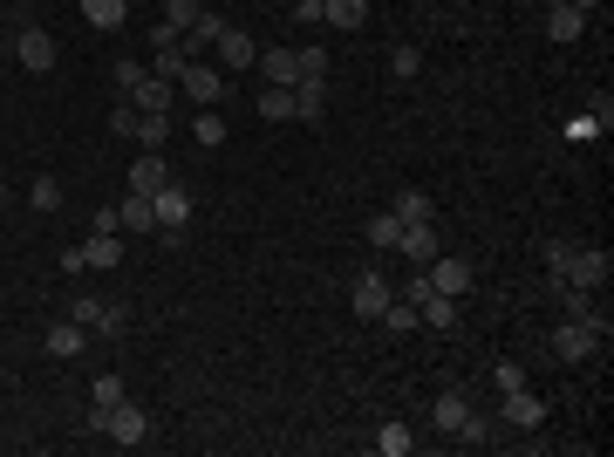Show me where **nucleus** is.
Masks as SVG:
<instances>
[{
  "label": "nucleus",
  "mask_w": 614,
  "mask_h": 457,
  "mask_svg": "<svg viewBox=\"0 0 614 457\" xmlns=\"http://www.w3.org/2000/svg\"><path fill=\"white\" fill-rule=\"evenodd\" d=\"M69 321H82L89 335H123V321H130V314H123V301H103V294H89V287H82L76 301H69Z\"/></svg>",
  "instance_id": "obj_1"
},
{
  "label": "nucleus",
  "mask_w": 614,
  "mask_h": 457,
  "mask_svg": "<svg viewBox=\"0 0 614 457\" xmlns=\"http://www.w3.org/2000/svg\"><path fill=\"white\" fill-rule=\"evenodd\" d=\"M14 62H21L28 76H48V69H55V35H48L41 21H28V14H21V35H14Z\"/></svg>",
  "instance_id": "obj_2"
},
{
  "label": "nucleus",
  "mask_w": 614,
  "mask_h": 457,
  "mask_svg": "<svg viewBox=\"0 0 614 457\" xmlns=\"http://www.w3.org/2000/svg\"><path fill=\"white\" fill-rule=\"evenodd\" d=\"M614 273V253L608 246H574V260H567V287H587V294H601Z\"/></svg>",
  "instance_id": "obj_3"
},
{
  "label": "nucleus",
  "mask_w": 614,
  "mask_h": 457,
  "mask_svg": "<svg viewBox=\"0 0 614 457\" xmlns=\"http://www.w3.org/2000/svg\"><path fill=\"white\" fill-rule=\"evenodd\" d=\"M178 89L192 96L198 110H219V103H226V69H212V62H185Z\"/></svg>",
  "instance_id": "obj_4"
},
{
  "label": "nucleus",
  "mask_w": 614,
  "mask_h": 457,
  "mask_svg": "<svg viewBox=\"0 0 614 457\" xmlns=\"http://www.w3.org/2000/svg\"><path fill=\"white\" fill-rule=\"evenodd\" d=\"M396 301V294H389V280L376 267L369 273H355V287H348V307H355V321H383V307Z\"/></svg>",
  "instance_id": "obj_5"
},
{
  "label": "nucleus",
  "mask_w": 614,
  "mask_h": 457,
  "mask_svg": "<svg viewBox=\"0 0 614 457\" xmlns=\"http://www.w3.org/2000/svg\"><path fill=\"white\" fill-rule=\"evenodd\" d=\"M151 212H157V232H185V226H192V212H198V205H192V191H185L178 178H171L164 191H151Z\"/></svg>",
  "instance_id": "obj_6"
},
{
  "label": "nucleus",
  "mask_w": 614,
  "mask_h": 457,
  "mask_svg": "<svg viewBox=\"0 0 614 457\" xmlns=\"http://www.w3.org/2000/svg\"><path fill=\"white\" fill-rule=\"evenodd\" d=\"M103 437H110V444H123V451H137V444L151 437V417H144V410H137V403L123 396L110 417H103Z\"/></svg>",
  "instance_id": "obj_7"
},
{
  "label": "nucleus",
  "mask_w": 614,
  "mask_h": 457,
  "mask_svg": "<svg viewBox=\"0 0 614 457\" xmlns=\"http://www.w3.org/2000/svg\"><path fill=\"white\" fill-rule=\"evenodd\" d=\"M423 280H430L437 294H451V301H464V294H471V260H458V253H437V260L423 267Z\"/></svg>",
  "instance_id": "obj_8"
},
{
  "label": "nucleus",
  "mask_w": 614,
  "mask_h": 457,
  "mask_svg": "<svg viewBox=\"0 0 614 457\" xmlns=\"http://www.w3.org/2000/svg\"><path fill=\"white\" fill-rule=\"evenodd\" d=\"M212 48H219V69H226V76H232V69H253V62H260L253 35H246V28H232V21L219 28V41H212Z\"/></svg>",
  "instance_id": "obj_9"
},
{
  "label": "nucleus",
  "mask_w": 614,
  "mask_h": 457,
  "mask_svg": "<svg viewBox=\"0 0 614 457\" xmlns=\"http://www.w3.org/2000/svg\"><path fill=\"white\" fill-rule=\"evenodd\" d=\"M505 430H539V423H546V403H539L533 389H512V396H505Z\"/></svg>",
  "instance_id": "obj_10"
},
{
  "label": "nucleus",
  "mask_w": 614,
  "mask_h": 457,
  "mask_svg": "<svg viewBox=\"0 0 614 457\" xmlns=\"http://www.w3.org/2000/svg\"><path fill=\"white\" fill-rule=\"evenodd\" d=\"M294 116H301V123H321V116H328V76L294 82Z\"/></svg>",
  "instance_id": "obj_11"
},
{
  "label": "nucleus",
  "mask_w": 614,
  "mask_h": 457,
  "mask_svg": "<svg viewBox=\"0 0 614 457\" xmlns=\"http://www.w3.org/2000/svg\"><path fill=\"white\" fill-rule=\"evenodd\" d=\"M82 260H89V273H116L123 267V232H89Z\"/></svg>",
  "instance_id": "obj_12"
},
{
  "label": "nucleus",
  "mask_w": 614,
  "mask_h": 457,
  "mask_svg": "<svg viewBox=\"0 0 614 457\" xmlns=\"http://www.w3.org/2000/svg\"><path fill=\"white\" fill-rule=\"evenodd\" d=\"M164 185H171V164H164V151H144L137 164H130V191H144V198H151V191H164Z\"/></svg>",
  "instance_id": "obj_13"
},
{
  "label": "nucleus",
  "mask_w": 614,
  "mask_h": 457,
  "mask_svg": "<svg viewBox=\"0 0 614 457\" xmlns=\"http://www.w3.org/2000/svg\"><path fill=\"white\" fill-rule=\"evenodd\" d=\"M403 226H437V205H430V191H417V185H403L396 191V205H389Z\"/></svg>",
  "instance_id": "obj_14"
},
{
  "label": "nucleus",
  "mask_w": 614,
  "mask_h": 457,
  "mask_svg": "<svg viewBox=\"0 0 614 457\" xmlns=\"http://www.w3.org/2000/svg\"><path fill=\"white\" fill-rule=\"evenodd\" d=\"M396 253H403L410 267H430V260H437V226H403Z\"/></svg>",
  "instance_id": "obj_15"
},
{
  "label": "nucleus",
  "mask_w": 614,
  "mask_h": 457,
  "mask_svg": "<svg viewBox=\"0 0 614 457\" xmlns=\"http://www.w3.org/2000/svg\"><path fill=\"white\" fill-rule=\"evenodd\" d=\"M82 342H89V328H82V321H55V328H48V355H55V362H76Z\"/></svg>",
  "instance_id": "obj_16"
},
{
  "label": "nucleus",
  "mask_w": 614,
  "mask_h": 457,
  "mask_svg": "<svg viewBox=\"0 0 614 457\" xmlns=\"http://www.w3.org/2000/svg\"><path fill=\"white\" fill-rule=\"evenodd\" d=\"M464 417H471V396H464V389H444V396L430 403V423H437L444 437H451V430H458Z\"/></svg>",
  "instance_id": "obj_17"
},
{
  "label": "nucleus",
  "mask_w": 614,
  "mask_h": 457,
  "mask_svg": "<svg viewBox=\"0 0 614 457\" xmlns=\"http://www.w3.org/2000/svg\"><path fill=\"white\" fill-rule=\"evenodd\" d=\"M321 21L342 28V35H355V28L369 21V0H321Z\"/></svg>",
  "instance_id": "obj_18"
},
{
  "label": "nucleus",
  "mask_w": 614,
  "mask_h": 457,
  "mask_svg": "<svg viewBox=\"0 0 614 457\" xmlns=\"http://www.w3.org/2000/svg\"><path fill=\"white\" fill-rule=\"evenodd\" d=\"M151 226H157L151 198H144V191H130V198L116 205V232H151Z\"/></svg>",
  "instance_id": "obj_19"
},
{
  "label": "nucleus",
  "mask_w": 614,
  "mask_h": 457,
  "mask_svg": "<svg viewBox=\"0 0 614 457\" xmlns=\"http://www.w3.org/2000/svg\"><path fill=\"white\" fill-rule=\"evenodd\" d=\"M171 96H178V82H164V76H144L137 89H130L137 110H171Z\"/></svg>",
  "instance_id": "obj_20"
},
{
  "label": "nucleus",
  "mask_w": 614,
  "mask_h": 457,
  "mask_svg": "<svg viewBox=\"0 0 614 457\" xmlns=\"http://www.w3.org/2000/svg\"><path fill=\"white\" fill-rule=\"evenodd\" d=\"M260 69H267V82L294 89V82H301V55H294V48H273V55H260Z\"/></svg>",
  "instance_id": "obj_21"
},
{
  "label": "nucleus",
  "mask_w": 614,
  "mask_h": 457,
  "mask_svg": "<svg viewBox=\"0 0 614 457\" xmlns=\"http://www.w3.org/2000/svg\"><path fill=\"white\" fill-rule=\"evenodd\" d=\"M137 144H144V151H164V144H171V110H144L137 116Z\"/></svg>",
  "instance_id": "obj_22"
},
{
  "label": "nucleus",
  "mask_w": 614,
  "mask_h": 457,
  "mask_svg": "<svg viewBox=\"0 0 614 457\" xmlns=\"http://www.w3.org/2000/svg\"><path fill=\"white\" fill-rule=\"evenodd\" d=\"M82 21H89V28H123V21H130V0H82Z\"/></svg>",
  "instance_id": "obj_23"
},
{
  "label": "nucleus",
  "mask_w": 614,
  "mask_h": 457,
  "mask_svg": "<svg viewBox=\"0 0 614 457\" xmlns=\"http://www.w3.org/2000/svg\"><path fill=\"white\" fill-rule=\"evenodd\" d=\"M580 28H587V14H574V7H546V41H580Z\"/></svg>",
  "instance_id": "obj_24"
},
{
  "label": "nucleus",
  "mask_w": 614,
  "mask_h": 457,
  "mask_svg": "<svg viewBox=\"0 0 614 457\" xmlns=\"http://www.w3.org/2000/svg\"><path fill=\"white\" fill-rule=\"evenodd\" d=\"M260 116H267V123H294V89L267 82V89H260Z\"/></svg>",
  "instance_id": "obj_25"
},
{
  "label": "nucleus",
  "mask_w": 614,
  "mask_h": 457,
  "mask_svg": "<svg viewBox=\"0 0 614 457\" xmlns=\"http://www.w3.org/2000/svg\"><path fill=\"white\" fill-rule=\"evenodd\" d=\"M369 246H376V253H396V239H403V219H396V212H376V219H369Z\"/></svg>",
  "instance_id": "obj_26"
},
{
  "label": "nucleus",
  "mask_w": 614,
  "mask_h": 457,
  "mask_svg": "<svg viewBox=\"0 0 614 457\" xmlns=\"http://www.w3.org/2000/svg\"><path fill=\"white\" fill-rule=\"evenodd\" d=\"M376 451H383V457H410V451H417L410 423H383V430H376Z\"/></svg>",
  "instance_id": "obj_27"
},
{
  "label": "nucleus",
  "mask_w": 614,
  "mask_h": 457,
  "mask_svg": "<svg viewBox=\"0 0 614 457\" xmlns=\"http://www.w3.org/2000/svg\"><path fill=\"white\" fill-rule=\"evenodd\" d=\"M417 328H423V321H417V307H410V301H389L383 307V335H417Z\"/></svg>",
  "instance_id": "obj_28"
},
{
  "label": "nucleus",
  "mask_w": 614,
  "mask_h": 457,
  "mask_svg": "<svg viewBox=\"0 0 614 457\" xmlns=\"http://www.w3.org/2000/svg\"><path fill=\"white\" fill-rule=\"evenodd\" d=\"M198 14H205V0H164V28H198Z\"/></svg>",
  "instance_id": "obj_29"
},
{
  "label": "nucleus",
  "mask_w": 614,
  "mask_h": 457,
  "mask_svg": "<svg viewBox=\"0 0 614 457\" xmlns=\"http://www.w3.org/2000/svg\"><path fill=\"white\" fill-rule=\"evenodd\" d=\"M451 437H458V444H492V437H499V423H492V417H478V410H471V417H464L458 430H451Z\"/></svg>",
  "instance_id": "obj_30"
},
{
  "label": "nucleus",
  "mask_w": 614,
  "mask_h": 457,
  "mask_svg": "<svg viewBox=\"0 0 614 457\" xmlns=\"http://www.w3.org/2000/svg\"><path fill=\"white\" fill-rule=\"evenodd\" d=\"M192 137H198V144H205V151H212V144H226V116H219V110H198Z\"/></svg>",
  "instance_id": "obj_31"
},
{
  "label": "nucleus",
  "mask_w": 614,
  "mask_h": 457,
  "mask_svg": "<svg viewBox=\"0 0 614 457\" xmlns=\"http://www.w3.org/2000/svg\"><path fill=\"white\" fill-rule=\"evenodd\" d=\"M560 301H567V321H587V314H594V294H587V287H567V280H560Z\"/></svg>",
  "instance_id": "obj_32"
},
{
  "label": "nucleus",
  "mask_w": 614,
  "mask_h": 457,
  "mask_svg": "<svg viewBox=\"0 0 614 457\" xmlns=\"http://www.w3.org/2000/svg\"><path fill=\"white\" fill-rule=\"evenodd\" d=\"M567 260H574V246H567V239H546V273H553V287L567 280Z\"/></svg>",
  "instance_id": "obj_33"
},
{
  "label": "nucleus",
  "mask_w": 614,
  "mask_h": 457,
  "mask_svg": "<svg viewBox=\"0 0 614 457\" xmlns=\"http://www.w3.org/2000/svg\"><path fill=\"white\" fill-rule=\"evenodd\" d=\"M389 69H396V76L410 82V76L423 69V48H410V41H403V48H389Z\"/></svg>",
  "instance_id": "obj_34"
},
{
  "label": "nucleus",
  "mask_w": 614,
  "mask_h": 457,
  "mask_svg": "<svg viewBox=\"0 0 614 457\" xmlns=\"http://www.w3.org/2000/svg\"><path fill=\"white\" fill-rule=\"evenodd\" d=\"M137 116H144V110H137V103L123 96V103L110 110V130H116V137H137Z\"/></svg>",
  "instance_id": "obj_35"
},
{
  "label": "nucleus",
  "mask_w": 614,
  "mask_h": 457,
  "mask_svg": "<svg viewBox=\"0 0 614 457\" xmlns=\"http://www.w3.org/2000/svg\"><path fill=\"white\" fill-rule=\"evenodd\" d=\"M130 389H123V376H96V410H116Z\"/></svg>",
  "instance_id": "obj_36"
},
{
  "label": "nucleus",
  "mask_w": 614,
  "mask_h": 457,
  "mask_svg": "<svg viewBox=\"0 0 614 457\" xmlns=\"http://www.w3.org/2000/svg\"><path fill=\"white\" fill-rule=\"evenodd\" d=\"M492 389H499V396L526 389V369H519V362H499V369H492Z\"/></svg>",
  "instance_id": "obj_37"
},
{
  "label": "nucleus",
  "mask_w": 614,
  "mask_h": 457,
  "mask_svg": "<svg viewBox=\"0 0 614 457\" xmlns=\"http://www.w3.org/2000/svg\"><path fill=\"white\" fill-rule=\"evenodd\" d=\"M28 198H35V212H55V205H62V185H55V178H35Z\"/></svg>",
  "instance_id": "obj_38"
},
{
  "label": "nucleus",
  "mask_w": 614,
  "mask_h": 457,
  "mask_svg": "<svg viewBox=\"0 0 614 457\" xmlns=\"http://www.w3.org/2000/svg\"><path fill=\"white\" fill-rule=\"evenodd\" d=\"M301 55V76H328V48H294Z\"/></svg>",
  "instance_id": "obj_39"
},
{
  "label": "nucleus",
  "mask_w": 614,
  "mask_h": 457,
  "mask_svg": "<svg viewBox=\"0 0 614 457\" xmlns=\"http://www.w3.org/2000/svg\"><path fill=\"white\" fill-rule=\"evenodd\" d=\"M137 82H144V69H137V62H116V89H123V96H130Z\"/></svg>",
  "instance_id": "obj_40"
},
{
  "label": "nucleus",
  "mask_w": 614,
  "mask_h": 457,
  "mask_svg": "<svg viewBox=\"0 0 614 457\" xmlns=\"http://www.w3.org/2000/svg\"><path fill=\"white\" fill-rule=\"evenodd\" d=\"M567 7H574V14H601V0H567Z\"/></svg>",
  "instance_id": "obj_41"
},
{
  "label": "nucleus",
  "mask_w": 614,
  "mask_h": 457,
  "mask_svg": "<svg viewBox=\"0 0 614 457\" xmlns=\"http://www.w3.org/2000/svg\"><path fill=\"white\" fill-rule=\"evenodd\" d=\"M0 205H7V185H0Z\"/></svg>",
  "instance_id": "obj_42"
}]
</instances>
